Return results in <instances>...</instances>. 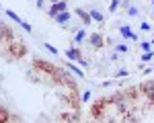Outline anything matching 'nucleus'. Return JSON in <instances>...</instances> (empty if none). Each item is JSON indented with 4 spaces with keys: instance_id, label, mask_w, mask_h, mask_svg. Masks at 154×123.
<instances>
[{
    "instance_id": "f257e3e1",
    "label": "nucleus",
    "mask_w": 154,
    "mask_h": 123,
    "mask_svg": "<svg viewBox=\"0 0 154 123\" xmlns=\"http://www.w3.org/2000/svg\"><path fill=\"white\" fill-rule=\"evenodd\" d=\"M4 39H12V31L6 23H0V41H4Z\"/></svg>"
}]
</instances>
